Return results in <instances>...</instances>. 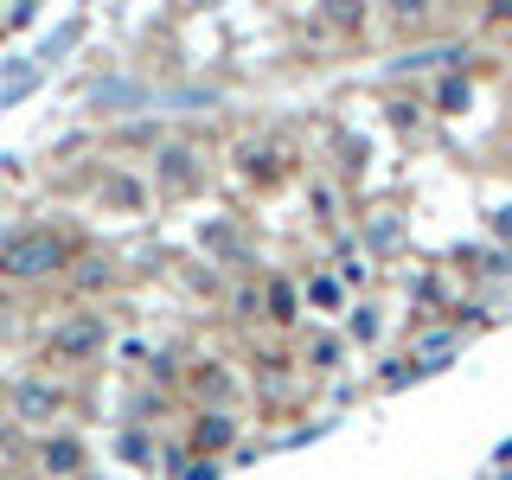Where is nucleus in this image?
Instances as JSON below:
<instances>
[{
    "label": "nucleus",
    "mask_w": 512,
    "mask_h": 480,
    "mask_svg": "<svg viewBox=\"0 0 512 480\" xmlns=\"http://www.w3.org/2000/svg\"><path fill=\"white\" fill-rule=\"evenodd\" d=\"M77 237L64 224H20L0 237V282H64V269L77 263Z\"/></svg>",
    "instance_id": "nucleus-1"
},
{
    "label": "nucleus",
    "mask_w": 512,
    "mask_h": 480,
    "mask_svg": "<svg viewBox=\"0 0 512 480\" xmlns=\"http://www.w3.org/2000/svg\"><path fill=\"white\" fill-rule=\"evenodd\" d=\"M103 346H109V320L77 308V314H64L58 327L45 333V365H90Z\"/></svg>",
    "instance_id": "nucleus-2"
},
{
    "label": "nucleus",
    "mask_w": 512,
    "mask_h": 480,
    "mask_svg": "<svg viewBox=\"0 0 512 480\" xmlns=\"http://www.w3.org/2000/svg\"><path fill=\"white\" fill-rule=\"evenodd\" d=\"M205 186V160L192 141H167V148L154 154V192L160 199H192V192Z\"/></svg>",
    "instance_id": "nucleus-3"
},
{
    "label": "nucleus",
    "mask_w": 512,
    "mask_h": 480,
    "mask_svg": "<svg viewBox=\"0 0 512 480\" xmlns=\"http://www.w3.org/2000/svg\"><path fill=\"white\" fill-rule=\"evenodd\" d=\"M116 282H122V263L109 250H77V263L64 269V295H71V301H96V295H109Z\"/></svg>",
    "instance_id": "nucleus-4"
},
{
    "label": "nucleus",
    "mask_w": 512,
    "mask_h": 480,
    "mask_svg": "<svg viewBox=\"0 0 512 480\" xmlns=\"http://www.w3.org/2000/svg\"><path fill=\"white\" fill-rule=\"evenodd\" d=\"M231 442H237V410H199L186 423V448H192V461H218V455H231Z\"/></svg>",
    "instance_id": "nucleus-5"
},
{
    "label": "nucleus",
    "mask_w": 512,
    "mask_h": 480,
    "mask_svg": "<svg viewBox=\"0 0 512 480\" xmlns=\"http://www.w3.org/2000/svg\"><path fill=\"white\" fill-rule=\"evenodd\" d=\"M32 461H39L45 480H77V474L90 468V448H84V436H64V429H52V436L32 448Z\"/></svg>",
    "instance_id": "nucleus-6"
},
{
    "label": "nucleus",
    "mask_w": 512,
    "mask_h": 480,
    "mask_svg": "<svg viewBox=\"0 0 512 480\" xmlns=\"http://www.w3.org/2000/svg\"><path fill=\"white\" fill-rule=\"evenodd\" d=\"M7 404H13L20 423H58V416H64V384H52V378H20Z\"/></svg>",
    "instance_id": "nucleus-7"
},
{
    "label": "nucleus",
    "mask_w": 512,
    "mask_h": 480,
    "mask_svg": "<svg viewBox=\"0 0 512 480\" xmlns=\"http://www.w3.org/2000/svg\"><path fill=\"white\" fill-rule=\"evenodd\" d=\"M186 391L199 397V410H231V391H237V384H231V372H224L218 359H199L186 372Z\"/></svg>",
    "instance_id": "nucleus-8"
},
{
    "label": "nucleus",
    "mask_w": 512,
    "mask_h": 480,
    "mask_svg": "<svg viewBox=\"0 0 512 480\" xmlns=\"http://www.w3.org/2000/svg\"><path fill=\"white\" fill-rule=\"evenodd\" d=\"M295 314H301V282L282 276V269H269L263 276V320L269 327H295Z\"/></svg>",
    "instance_id": "nucleus-9"
},
{
    "label": "nucleus",
    "mask_w": 512,
    "mask_h": 480,
    "mask_svg": "<svg viewBox=\"0 0 512 480\" xmlns=\"http://www.w3.org/2000/svg\"><path fill=\"white\" fill-rule=\"evenodd\" d=\"M237 160H244V173H250L256 186H263V180L276 186L282 173H288V148H282V141H263V135H250L244 148H237Z\"/></svg>",
    "instance_id": "nucleus-10"
},
{
    "label": "nucleus",
    "mask_w": 512,
    "mask_h": 480,
    "mask_svg": "<svg viewBox=\"0 0 512 480\" xmlns=\"http://www.w3.org/2000/svg\"><path fill=\"white\" fill-rule=\"evenodd\" d=\"M455 352H461V333L455 327H429V333H416V352H410V359H416V372H442Z\"/></svg>",
    "instance_id": "nucleus-11"
},
{
    "label": "nucleus",
    "mask_w": 512,
    "mask_h": 480,
    "mask_svg": "<svg viewBox=\"0 0 512 480\" xmlns=\"http://www.w3.org/2000/svg\"><path fill=\"white\" fill-rule=\"evenodd\" d=\"M301 301L320 314H340L346 308V282L333 276V269H314V276H301Z\"/></svg>",
    "instance_id": "nucleus-12"
},
{
    "label": "nucleus",
    "mask_w": 512,
    "mask_h": 480,
    "mask_svg": "<svg viewBox=\"0 0 512 480\" xmlns=\"http://www.w3.org/2000/svg\"><path fill=\"white\" fill-rule=\"evenodd\" d=\"M340 359H346V340H340V333H327V340L314 333V340H308V365H314V372H340Z\"/></svg>",
    "instance_id": "nucleus-13"
},
{
    "label": "nucleus",
    "mask_w": 512,
    "mask_h": 480,
    "mask_svg": "<svg viewBox=\"0 0 512 480\" xmlns=\"http://www.w3.org/2000/svg\"><path fill=\"white\" fill-rule=\"evenodd\" d=\"M122 455H128V461H141V468H148V436H141V429H122Z\"/></svg>",
    "instance_id": "nucleus-14"
},
{
    "label": "nucleus",
    "mask_w": 512,
    "mask_h": 480,
    "mask_svg": "<svg viewBox=\"0 0 512 480\" xmlns=\"http://www.w3.org/2000/svg\"><path fill=\"white\" fill-rule=\"evenodd\" d=\"M378 333V308H352V340H372Z\"/></svg>",
    "instance_id": "nucleus-15"
}]
</instances>
